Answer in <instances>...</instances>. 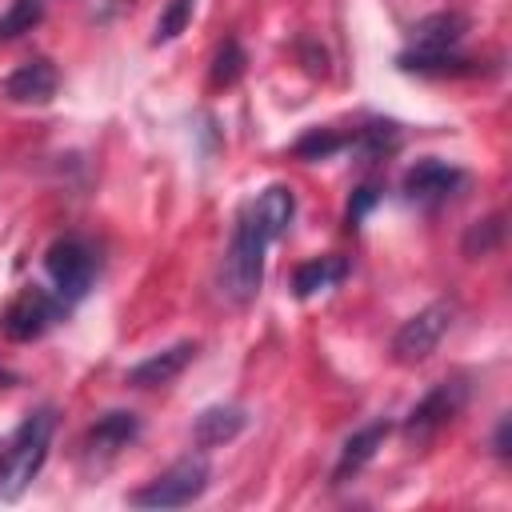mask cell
Listing matches in <instances>:
<instances>
[{"instance_id":"obj_18","label":"cell","mask_w":512,"mask_h":512,"mask_svg":"<svg viewBox=\"0 0 512 512\" xmlns=\"http://www.w3.org/2000/svg\"><path fill=\"white\" fill-rule=\"evenodd\" d=\"M500 244H504V212H492V216L468 224V232L460 240V252L468 260H480V256H492Z\"/></svg>"},{"instance_id":"obj_17","label":"cell","mask_w":512,"mask_h":512,"mask_svg":"<svg viewBox=\"0 0 512 512\" xmlns=\"http://www.w3.org/2000/svg\"><path fill=\"white\" fill-rule=\"evenodd\" d=\"M400 140H404V136H400V124H396V120H380V116L348 132V148H352L364 164L392 156V152L400 148Z\"/></svg>"},{"instance_id":"obj_20","label":"cell","mask_w":512,"mask_h":512,"mask_svg":"<svg viewBox=\"0 0 512 512\" xmlns=\"http://www.w3.org/2000/svg\"><path fill=\"white\" fill-rule=\"evenodd\" d=\"M340 148H348V136L344 132H336V128H308L296 144H292V156L296 160H328V156H336Z\"/></svg>"},{"instance_id":"obj_10","label":"cell","mask_w":512,"mask_h":512,"mask_svg":"<svg viewBox=\"0 0 512 512\" xmlns=\"http://www.w3.org/2000/svg\"><path fill=\"white\" fill-rule=\"evenodd\" d=\"M56 84H60L56 64L48 56H32V60L16 64L4 76V100H12V104H48L56 96Z\"/></svg>"},{"instance_id":"obj_12","label":"cell","mask_w":512,"mask_h":512,"mask_svg":"<svg viewBox=\"0 0 512 512\" xmlns=\"http://www.w3.org/2000/svg\"><path fill=\"white\" fill-rule=\"evenodd\" d=\"M464 36H468V16L444 8V12H432L412 24L404 52H452V48H460Z\"/></svg>"},{"instance_id":"obj_24","label":"cell","mask_w":512,"mask_h":512,"mask_svg":"<svg viewBox=\"0 0 512 512\" xmlns=\"http://www.w3.org/2000/svg\"><path fill=\"white\" fill-rule=\"evenodd\" d=\"M508 436H512V420H508V416H500V420H496V432H492V452H496L500 460H508V448H512V444H508Z\"/></svg>"},{"instance_id":"obj_22","label":"cell","mask_w":512,"mask_h":512,"mask_svg":"<svg viewBox=\"0 0 512 512\" xmlns=\"http://www.w3.org/2000/svg\"><path fill=\"white\" fill-rule=\"evenodd\" d=\"M192 12H196V0H168V4H164V12L156 16L152 44H168V40H176V36L192 24Z\"/></svg>"},{"instance_id":"obj_19","label":"cell","mask_w":512,"mask_h":512,"mask_svg":"<svg viewBox=\"0 0 512 512\" xmlns=\"http://www.w3.org/2000/svg\"><path fill=\"white\" fill-rule=\"evenodd\" d=\"M244 64H248V52L236 36H224V44L212 52V68H208V80L212 88H232L240 76H244Z\"/></svg>"},{"instance_id":"obj_25","label":"cell","mask_w":512,"mask_h":512,"mask_svg":"<svg viewBox=\"0 0 512 512\" xmlns=\"http://www.w3.org/2000/svg\"><path fill=\"white\" fill-rule=\"evenodd\" d=\"M8 384H16V372H8V368L0 364V388H8Z\"/></svg>"},{"instance_id":"obj_6","label":"cell","mask_w":512,"mask_h":512,"mask_svg":"<svg viewBox=\"0 0 512 512\" xmlns=\"http://www.w3.org/2000/svg\"><path fill=\"white\" fill-rule=\"evenodd\" d=\"M452 320H456V304L452 300L424 304L420 312H412L396 328V336H392V360L396 364H420V360H428L440 348V340L448 336Z\"/></svg>"},{"instance_id":"obj_5","label":"cell","mask_w":512,"mask_h":512,"mask_svg":"<svg viewBox=\"0 0 512 512\" xmlns=\"http://www.w3.org/2000/svg\"><path fill=\"white\" fill-rule=\"evenodd\" d=\"M64 316H68V304L56 292L28 284V288H20L4 304V312H0V336L12 340V344H28V340H40L48 328H56Z\"/></svg>"},{"instance_id":"obj_16","label":"cell","mask_w":512,"mask_h":512,"mask_svg":"<svg viewBox=\"0 0 512 512\" xmlns=\"http://www.w3.org/2000/svg\"><path fill=\"white\" fill-rule=\"evenodd\" d=\"M400 72H416V76H476L480 64L472 56H460L456 48L452 52H400L396 56Z\"/></svg>"},{"instance_id":"obj_1","label":"cell","mask_w":512,"mask_h":512,"mask_svg":"<svg viewBox=\"0 0 512 512\" xmlns=\"http://www.w3.org/2000/svg\"><path fill=\"white\" fill-rule=\"evenodd\" d=\"M272 240H280V236L260 216V208L248 200L236 212V224H232V236H228V252H224V264H220V292L236 308H244V304H252L260 296L264 260H268V244Z\"/></svg>"},{"instance_id":"obj_9","label":"cell","mask_w":512,"mask_h":512,"mask_svg":"<svg viewBox=\"0 0 512 512\" xmlns=\"http://www.w3.org/2000/svg\"><path fill=\"white\" fill-rule=\"evenodd\" d=\"M196 352H200L196 340H176V344H168V348L144 356L140 364H132V368L124 372V384H132V388H160V384H172V380L196 360Z\"/></svg>"},{"instance_id":"obj_3","label":"cell","mask_w":512,"mask_h":512,"mask_svg":"<svg viewBox=\"0 0 512 512\" xmlns=\"http://www.w3.org/2000/svg\"><path fill=\"white\" fill-rule=\"evenodd\" d=\"M44 272L52 280V292L72 308L92 292V284L100 276V252L88 236L64 232L44 248Z\"/></svg>"},{"instance_id":"obj_15","label":"cell","mask_w":512,"mask_h":512,"mask_svg":"<svg viewBox=\"0 0 512 512\" xmlns=\"http://www.w3.org/2000/svg\"><path fill=\"white\" fill-rule=\"evenodd\" d=\"M348 272H352V264H348L344 256H312V260L296 264V272H292V292H296V300H312L316 292L336 288Z\"/></svg>"},{"instance_id":"obj_11","label":"cell","mask_w":512,"mask_h":512,"mask_svg":"<svg viewBox=\"0 0 512 512\" xmlns=\"http://www.w3.org/2000/svg\"><path fill=\"white\" fill-rule=\"evenodd\" d=\"M136 436H140V416L128 412V408H112V412L96 416V424L84 432V452L100 456V460H112L116 452L136 444Z\"/></svg>"},{"instance_id":"obj_2","label":"cell","mask_w":512,"mask_h":512,"mask_svg":"<svg viewBox=\"0 0 512 512\" xmlns=\"http://www.w3.org/2000/svg\"><path fill=\"white\" fill-rule=\"evenodd\" d=\"M52 432H56V408L52 404L32 408L12 428V436L0 452V500H16L40 476L48 448H52Z\"/></svg>"},{"instance_id":"obj_21","label":"cell","mask_w":512,"mask_h":512,"mask_svg":"<svg viewBox=\"0 0 512 512\" xmlns=\"http://www.w3.org/2000/svg\"><path fill=\"white\" fill-rule=\"evenodd\" d=\"M44 20V0H12L4 12H0V44L32 32L36 24Z\"/></svg>"},{"instance_id":"obj_23","label":"cell","mask_w":512,"mask_h":512,"mask_svg":"<svg viewBox=\"0 0 512 512\" xmlns=\"http://www.w3.org/2000/svg\"><path fill=\"white\" fill-rule=\"evenodd\" d=\"M380 196H384V184H376V180H364L356 192H352V200H348V208H344V224L348 228H360V220L380 204Z\"/></svg>"},{"instance_id":"obj_8","label":"cell","mask_w":512,"mask_h":512,"mask_svg":"<svg viewBox=\"0 0 512 512\" xmlns=\"http://www.w3.org/2000/svg\"><path fill=\"white\" fill-rule=\"evenodd\" d=\"M468 184V172L440 160V156H420L416 164H408L404 180H400V192L412 200V204H424V208H436L444 200H452L460 188Z\"/></svg>"},{"instance_id":"obj_14","label":"cell","mask_w":512,"mask_h":512,"mask_svg":"<svg viewBox=\"0 0 512 512\" xmlns=\"http://www.w3.org/2000/svg\"><path fill=\"white\" fill-rule=\"evenodd\" d=\"M244 428H248V408L208 404L192 424V440H196V448H220V444H232Z\"/></svg>"},{"instance_id":"obj_4","label":"cell","mask_w":512,"mask_h":512,"mask_svg":"<svg viewBox=\"0 0 512 512\" xmlns=\"http://www.w3.org/2000/svg\"><path fill=\"white\" fill-rule=\"evenodd\" d=\"M208 476H212V468L200 452L184 456V460L168 464L160 476H152L144 488L128 492V504H136V508H184V504L204 496Z\"/></svg>"},{"instance_id":"obj_13","label":"cell","mask_w":512,"mask_h":512,"mask_svg":"<svg viewBox=\"0 0 512 512\" xmlns=\"http://www.w3.org/2000/svg\"><path fill=\"white\" fill-rule=\"evenodd\" d=\"M388 432H392V424H388V420H372V424L356 428V432L340 444V456H336V468H332V484H344V480H352L364 464H372V460H376V452L384 448Z\"/></svg>"},{"instance_id":"obj_7","label":"cell","mask_w":512,"mask_h":512,"mask_svg":"<svg viewBox=\"0 0 512 512\" xmlns=\"http://www.w3.org/2000/svg\"><path fill=\"white\" fill-rule=\"evenodd\" d=\"M464 400H468V384H464V380H440V384H432V388L412 404V412L404 416V436L416 440V444L432 440L444 424H452V420L460 416Z\"/></svg>"}]
</instances>
